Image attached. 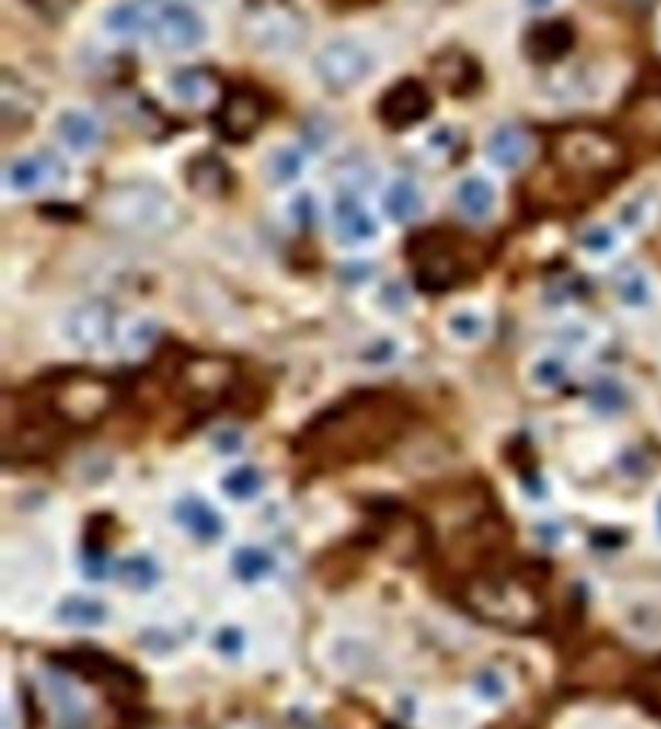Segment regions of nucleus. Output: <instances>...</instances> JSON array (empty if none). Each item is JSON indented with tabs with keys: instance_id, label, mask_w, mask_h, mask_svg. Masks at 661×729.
<instances>
[{
	"instance_id": "f257e3e1",
	"label": "nucleus",
	"mask_w": 661,
	"mask_h": 729,
	"mask_svg": "<svg viewBox=\"0 0 661 729\" xmlns=\"http://www.w3.org/2000/svg\"><path fill=\"white\" fill-rule=\"evenodd\" d=\"M408 405L388 390H356L302 428L297 453L320 471L371 462L408 428Z\"/></svg>"
},
{
	"instance_id": "f03ea898",
	"label": "nucleus",
	"mask_w": 661,
	"mask_h": 729,
	"mask_svg": "<svg viewBox=\"0 0 661 729\" xmlns=\"http://www.w3.org/2000/svg\"><path fill=\"white\" fill-rule=\"evenodd\" d=\"M462 605L487 625L505 630H533L544 616V596L539 587L514 570H485L467 578Z\"/></svg>"
},
{
	"instance_id": "7ed1b4c3",
	"label": "nucleus",
	"mask_w": 661,
	"mask_h": 729,
	"mask_svg": "<svg viewBox=\"0 0 661 729\" xmlns=\"http://www.w3.org/2000/svg\"><path fill=\"white\" fill-rule=\"evenodd\" d=\"M100 217L134 236H166L180 225L183 211L166 188L146 180L118 183L100 197Z\"/></svg>"
},
{
	"instance_id": "20e7f679",
	"label": "nucleus",
	"mask_w": 661,
	"mask_h": 729,
	"mask_svg": "<svg viewBox=\"0 0 661 729\" xmlns=\"http://www.w3.org/2000/svg\"><path fill=\"white\" fill-rule=\"evenodd\" d=\"M32 394L66 431H80V428L98 424L114 405V385L103 376L89 374V371L49 376L41 385H35Z\"/></svg>"
},
{
	"instance_id": "39448f33",
	"label": "nucleus",
	"mask_w": 661,
	"mask_h": 729,
	"mask_svg": "<svg viewBox=\"0 0 661 729\" xmlns=\"http://www.w3.org/2000/svg\"><path fill=\"white\" fill-rule=\"evenodd\" d=\"M411 272L422 291L442 294L465 283L474 272V263L467 257L465 236L448 229H428L414 236L408 248Z\"/></svg>"
},
{
	"instance_id": "423d86ee",
	"label": "nucleus",
	"mask_w": 661,
	"mask_h": 729,
	"mask_svg": "<svg viewBox=\"0 0 661 729\" xmlns=\"http://www.w3.org/2000/svg\"><path fill=\"white\" fill-rule=\"evenodd\" d=\"M243 32L263 55H291L306 41V21L279 0H257L243 12Z\"/></svg>"
},
{
	"instance_id": "0eeeda50",
	"label": "nucleus",
	"mask_w": 661,
	"mask_h": 729,
	"mask_svg": "<svg viewBox=\"0 0 661 729\" xmlns=\"http://www.w3.org/2000/svg\"><path fill=\"white\" fill-rule=\"evenodd\" d=\"M376 71V55L356 37H337L313 57V75L334 95H349Z\"/></svg>"
},
{
	"instance_id": "6e6552de",
	"label": "nucleus",
	"mask_w": 661,
	"mask_h": 729,
	"mask_svg": "<svg viewBox=\"0 0 661 729\" xmlns=\"http://www.w3.org/2000/svg\"><path fill=\"white\" fill-rule=\"evenodd\" d=\"M231 362L220 356H188L177 371V396L191 410H211L231 390Z\"/></svg>"
},
{
	"instance_id": "1a4fd4ad",
	"label": "nucleus",
	"mask_w": 661,
	"mask_h": 729,
	"mask_svg": "<svg viewBox=\"0 0 661 729\" xmlns=\"http://www.w3.org/2000/svg\"><path fill=\"white\" fill-rule=\"evenodd\" d=\"M553 154L559 166L576 174H607L621 163L619 146L607 134L591 132V129L562 134Z\"/></svg>"
},
{
	"instance_id": "9d476101",
	"label": "nucleus",
	"mask_w": 661,
	"mask_h": 729,
	"mask_svg": "<svg viewBox=\"0 0 661 729\" xmlns=\"http://www.w3.org/2000/svg\"><path fill=\"white\" fill-rule=\"evenodd\" d=\"M152 32L161 46L172 52H191L206 43L209 26L202 21V14L195 7H188L183 0H166L152 21Z\"/></svg>"
},
{
	"instance_id": "9b49d317",
	"label": "nucleus",
	"mask_w": 661,
	"mask_h": 729,
	"mask_svg": "<svg viewBox=\"0 0 661 729\" xmlns=\"http://www.w3.org/2000/svg\"><path fill=\"white\" fill-rule=\"evenodd\" d=\"M265 118H268L265 100L260 98L254 89L240 86V89H231L229 95H225L223 103H220V109H217L214 114V123L217 132L223 134L225 140H231V143H245V140H251L263 129Z\"/></svg>"
},
{
	"instance_id": "f8f14e48",
	"label": "nucleus",
	"mask_w": 661,
	"mask_h": 729,
	"mask_svg": "<svg viewBox=\"0 0 661 729\" xmlns=\"http://www.w3.org/2000/svg\"><path fill=\"white\" fill-rule=\"evenodd\" d=\"M114 336V313L106 302L89 299L63 317V340L77 351H103Z\"/></svg>"
},
{
	"instance_id": "ddd939ff",
	"label": "nucleus",
	"mask_w": 661,
	"mask_h": 729,
	"mask_svg": "<svg viewBox=\"0 0 661 729\" xmlns=\"http://www.w3.org/2000/svg\"><path fill=\"white\" fill-rule=\"evenodd\" d=\"M433 109V98L428 86L414 77H403L399 84L390 86L379 100V120L394 132L411 129V125L422 123Z\"/></svg>"
},
{
	"instance_id": "4468645a",
	"label": "nucleus",
	"mask_w": 661,
	"mask_h": 729,
	"mask_svg": "<svg viewBox=\"0 0 661 729\" xmlns=\"http://www.w3.org/2000/svg\"><path fill=\"white\" fill-rule=\"evenodd\" d=\"M66 180H69V172H66L60 157L52 152L18 157V161L9 163L7 174H3L7 191L21 197L37 195L43 188H55Z\"/></svg>"
},
{
	"instance_id": "2eb2a0df",
	"label": "nucleus",
	"mask_w": 661,
	"mask_h": 729,
	"mask_svg": "<svg viewBox=\"0 0 661 729\" xmlns=\"http://www.w3.org/2000/svg\"><path fill=\"white\" fill-rule=\"evenodd\" d=\"M334 234L342 245L374 243L379 234L374 214L360 202L354 191H340L334 200Z\"/></svg>"
},
{
	"instance_id": "dca6fc26",
	"label": "nucleus",
	"mask_w": 661,
	"mask_h": 729,
	"mask_svg": "<svg viewBox=\"0 0 661 729\" xmlns=\"http://www.w3.org/2000/svg\"><path fill=\"white\" fill-rule=\"evenodd\" d=\"M37 112V95L29 89L23 80L12 77L7 71L0 84V118H3V132H23L29 129L32 118Z\"/></svg>"
},
{
	"instance_id": "f3484780",
	"label": "nucleus",
	"mask_w": 661,
	"mask_h": 729,
	"mask_svg": "<svg viewBox=\"0 0 661 729\" xmlns=\"http://www.w3.org/2000/svg\"><path fill=\"white\" fill-rule=\"evenodd\" d=\"M57 137L69 152L75 154H89L100 146L103 140V125L95 114L84 112V109H66L57 118Z\"/></svg>"
},
{
	"instance_id": "a211bd4d",
	"label": "nucleus",
	"mask_w": 661,
	"mask_h": 729,
	"mask_svg": "<svg viewBox=\"0 0 661 729\" xmlns=\"http://www.w3.org/2000/svg\"><path fill=\"white\" fill-rule=\"evenodd\" d=\"M186 183L200 197H223L231 188V168L217 154H197L186 166Z\"/></svg>"
},
{
	"instance_id": "6ab92c4d",
	"label": "nucleus",
	"mask_w": 661,
	"mask_h": 729,
	"mask_svg": "<svg viewBox=\"0 0 661 729\" xmlns=\"http://www.w3.org/2000/svg\"><path fill=\"white\" fill-rule=\"evenodd\" d=\"M433 77L439 80V86L451 95H471V91L480 86V66L462 52H445L431 63Z\"/></svg>"
},
{
	"instance_id": "aec40b11",
	"label": "nucleus",
	"mask_w": 661,
	"mask_h": 729,
	"mask_svg": "<svg viewBox=\"0 0 661 729\" xmlns=\"http://www.w3.org/2000/svg\"><path fill=\"white\" fill-rule=\"evenodd\" d=\"M43 689H46V698H49L52 709H55L57 721L63 729H80L86 724V702L84 695L71 687L69 681L63 675L49 673L43 681Z\"/></svg>"
},
{
	"instance_id": "412c9836",
	"label": "nucleus",
	"mask_w": 661,
	"mask_h": 729,
	"mask_svg": "<svg viewBox=\"0 0 661 729\" xmlns=\"http://www.w3.org/2000/svg\"><path fill=\"white\" fill-rule=\"evenodd\" d=\"M487 157L494 161V166L516 172L522 168L530 157V137L516 129V125H499L491 137H487Z\"/></svg>"
},
{
	"instance_id": "4be33fe9",
	"label": "nucleus",
	"mask_w": 661,
	"mask_h": 729,
	"mask_svg": "<svg viewBox=\"0 0 661 729\" xmlns=\"http://www.w3.org/2000/svg\"><path fill=\"white\" fill-rule=\"evenodd\" d=\"M456 206L474 223H485L496 211V186L482 174H471L456 186Z\"/></svg>"
},
{
	"instance_id": "5701e85b",
	"label": "nucleus",
	"mask_w": 661,
	"mask_h": 729,
	"mask_svg": "<svg viewBox=\"0 0 661 729\" xmlns=\"http://www.w3.org/2000/svg\"><path fill=\"white\" fill-rule=\"evenodd\" d=\"M175 519L180 521L188 533L202 539V542H214L217 535L223 533V519H220V513H217L209 501L197 499V496H186V499L177 501Z\"/></svg>"
},
{
	"instance_id": "b1692460",
	"label": "nucleus",
	"mask_w": 661,
	"mask_h": 729,
	"mask_svg": "<svg viewBox=\"0 0 661 729\" xmlns=\"http://www.w3.org/2000/svg\"><path fill=\"white\" fill-rule=\"evenodd\" d=\"M613 294L630 311H641L653 302V279L641 265H625L613 277Z\"/></svg>"
},
{
	"instance_id": "393cba45",
	"label": "nucleus",
	"mask_w": 661,
	"mask_h": 729,
	"mask_svg": "<svg viewBox=\"0 0 661 729\" xmlns=\"http://www.w3.org/2000/svg\"><path fill=\"white\" fill-rule=\"evenodd\" d=\"M422 191L414 180H394L388 188H385L383 197V209L385 214L394 220V223H411L422 214Z\"/></svg>"
},
{
	"instance_id": "a878e982",
	"label": "nucleus",
	"mask_w": 661,
	"mask_h": 729,
	"mask_svg": "<svg viewBox=\"0 0 661 729\" xmlns=\"http://www.w3.org/2000/svg\"><path fill=\"white\" fill-rule=\"evenodd\" d=\"M525 46L533 60H557L573 46V35L564 23H542L530 32Z\"/></svg>"
},
{
	"instance_id": "bb28decb",
	"label": "nucleus",
	"mask_w": 661,
	"mask_h": 729,
	"mask_svg": "<svg viewBox=\"0 0 661 729\" xmlns=\"http://www.w3.org/2000/svg\"><path fill=\"white\" fill-rule=\"evenodd\" d=\"M106 29H109L114 37H120V41H134V37L146 35L148 29H152V21H148L140 3L123 0V3H118V7L106 12Z\"/></svg>"
},
{
	"instance_id": "cd10ccee",
	"label": "nucleus",
	"mask_w": 661,
	"mask_h": 729,
	"mask_svg": "<svg viewBox=\"0 0 661 729\" xmlns=\"http://www.w3.org/2000/svg\"><path fill=\"white\" fill-rule=\"evenodd\" d=\"M172 91H175V98L180 100V103L191 106V109H202V106L214 100L217 84L206 71L186 69L172 77Z\"/></svg>"
},
{
	"instance_id": "c85d7f7f",
	"label": "nucleus",
	"mask_w": 661,
	"mask_h": 729,
	"mask_svg": "<svg viewBox=\"0 0 661 729\" xmlns=\"http://www.w3.org/2000/svg\"><path fill=\"white\" fill-rule=\"evenodd\" d=\"M57 616H60L63 625L71 627H100L109 616L103 601L89 596H69L66 601H60L57 607Z\"/></svg>"
},
{
	"instance_id": "c756f323",
	"label": "nucleus",
	"mask_w": 661,
	"mask_h": 729,
	"mask_svg": "<svg viewBox=\"0 0 661 729\" xmlns=\"http://www.w3.org/2000/svg\"><path fill=\"white\" fill-rule=\"evenodd\" d=\"M265 172H268V180H272L274 186L297 183L302 177V172H306V154L297 146H279L277 152L268 154Z\"/></svg>"
},
{
	"instance_id": "7c9ffc66",
	"label": "nucleus",
	"mask_w": 661,
	"mask_h": 729,
	"mask_svg": "<svg viewBox=\"0 0 661 729\" xmlns=\"http://www.w3.org/2000/svg\"><path fill=\"white\" fill-rule=\"evenodd\" d=\"M656 211H659V197H656L653 191H639V195L621 202L619 225L625 231H630V234H639V231H645L653 223Z\"/></svg>"
},
{
	"instance_id": "2f4dec72",
	"label": "nucleus",
	"mask_w": 661,
	"mask_h": 729,
	"mask_svg": "<svg viewBox=\"0 0 661 729\" xmlns=\"http://www.w3.org/2000/svg\"><path fill=\"white\" fill-rule=\"evenodd\" d=\"M118 576L125 587H134V590H152L154 584L161 582V567L152 556H129L118 564Z\"/></svg>"
},
{
	"instance_id": "473e14b6",
	"label": "nucleus",
	"mask_w": 661,
	"mask_h": 729,
	"mask_svg": "<svg viewBox=\"0 0 661 729\" xmlns=\"http://www.w3.org/2000/svg\"><path fill=\"white\" fill-rule=\"evenodd\" d=\"M231 567H234V573H238L243 582H260V578L272 576L277 562H274L272 553L263 548H240L238 553H234V559H231Z\"/></svg>"
},
{
	"instance_id": "72a5a7b5",
	"label": "nucleus",
	"mask_w": 661,
	"mask_h": 729,
	"mask_svg": "<svg viewBox=\"0 0 661 729\" xmlns=\"http://www.w3.org/2000/svg\"><path fill=\"white\" fill-rule=\"evenodd\" d=\"M530 379L542 390H557L568 383V360L559 354H544L533 362Z\"/></svg>"
},
{
	"instance_id": "f704fd0d",
	"label": "nucleus",
	"mask_w": 661,
	"mask_h": 729,
	"mask_svg": "<svg viewBox=\"0 0 661 729\" xmlns=\"http://www.w3.org/2000/svg\"><path fill=\"white\" fill-rule=\"evenodd\" d=\"M223 490L231 496V499H238V501L254 499V496L263 490V473L251 465L234 467V471H231L229 476L223 479Z\"/></svg>"
},
{
	"instance_id": "c9c22d12",
	"label": "nucleus",
	"mask_w": 661,
	"mask_h": 729,
	"mask_svg": "<svg viewBox=\"0 0 661 729\" xmlns=\"http://www.w3.org/2000/svg\"><path fill=\"white\" fill-rule=\"evenodd\" d=\"M591 405L599 413H619V410L627 408V390L619 379H599V383L591 388Z\"/></svg>"
},
{
	"instance_id": "e433bc0d",
	"label": "nucleus",
	"mask_w": 661,
	"mask_h": 729,
	"mask_svg": "<svg viewBox=\"0 0 661 729\" xmlns=\"http://www.w3.org/2000/svg\"><path fill=\"white\" fill-rule=\"evenodd\" d=\"M579 245H582V251L591 254V257H610L613 251L619 248V234H616L613 225L596 223V225H591V229L582 231V236H579Z\"/></svg>"
},
{
	"instance_id": "4c0bfd02",
	"label": "nucleus",
	"mask_w": 661,
	"mask_h": 729,
	"mask_svg": "<svg viewBox=\"0 0 661 729\" xmlns=\"http://www.w3.org/2000/svg\"><path fill=\"white\" fill-rule=\"evenodd\" d=\"M485 317L480 311H471V308L451 313V320H448V331H451L453 340L460 342H480L485 336Z\"/></svg>"
},
{
	"instance_id": "58836bf2",
	"label": "nucleus",
	"mask_w": 661,
	"mask_h": 729,
	"mask_svg": "<svg viewBox=\"0 0 661 729\" xmlns=\"http://www.w3.org/2000/svg\"><path fill=\"white\" fill-rule=\"evenodd\" d=\"M154 340H157V331H154L152 322H137V325H132L129 336H125V347H129L132 354H137V351H148V347L154 345Z\"/></svg>"
},
{
	"instance_id": "ea45409f",
	"label": "nucleus",
	"mask_w": 661,
	"mask_h": 729,
	"mask_svg": "<svg viewBox=\"0 0 661 729\" xmlns=\"http://www.w3.org/2000/svg\"><path fill=\"white\" fill-rule=\"evenodd\" d=\"M26 3L35 9L37 14H43V18L57 21V18H63V14H69L71 9H75L77 0H26Z\"/></svg>"
},
{
	"instance_id": "a19ab883",
	"label": "nucleus",
	"mask_w": 661,
	"mask_h": 729,
	"mask_svg": "<svg viewBox=\"0 0 661 729\" xmlns=\"http://www.w3.org/2000/svg\"><path fill=\"white\" fill-rule=\"evenodd\" d=\"M639 695H641V702L648 704V707L661 709V667H656L653 673H648V678L641 681Z\"/></svg>"
},
{
	"instance_id": "79ce46f5",
	"label": "nucleus",
	"mask_w": 661,
	"mask_h": 729,
	"mask_svg": "<svg viewBox=\"0 0 661 729\" xmlns=\"http://www.w3.org/2000/svg\"><path fill=\"white\" fill-rule=\"evenodd\" d=\"M476 687H480V693L485 695V698L499 702L502 695H505V678H502L499 673H494V670H485V673L476 678Z\"/></svg>"
},
{
	"instance_id": "37998d69",
	"label": "nucleus",
	"mask_w": 661,
	"mask_h": 729,
	"mask_svg": "<svg viewBox=\"0 0 661 729\" xmlns=\"http://www.w3.org/2000/svg\"><path fill=\"white\" fill-rule=\"evenodd\" d=\"M291 214H294V223H300V225H311L313 223L317 206H313V197L308 195V191H302L300 197H294Z\"/></svg>"
},
{
	"instance_id": "c03bdc74",
	"label": "nucleus",
	"mask_w": 661,
	"mask_h": 729,
	"mask_svg": "<svg viewBox=\"0 0 661 729\" xmlns=\"http://www.w3.org/2000/svg\"><path fill=\"white\" fill-rule=\"evenodd\" d=\"M217 647L223 650L225 655H238L243 650V636L238 630H223L220 632V639H217Z\"/></svg>"
},
{
	"instance_id": "a18cd8bd",
	"label": "nucleus",
	"mask_w": 661,
	"mask_h": 729,
	"mask_svg": "<svg viewBox=\"0 0 661 729\" xmlns=\"http://www.w3.org/2000/svg\"><path fill=\"white\" fill-rule=\"evenodd\" d=\"M559 0H525V7L530 9V12H548V9L557 7Z\"/></svg>"
},
{
	"instance_id": "49530a36",
	"label": "nucleus",
	"mask_w": 661,
	"mask_h": 729,
	"mask_svg": "<svg viewBox=\"0 0 661 729\" xmlns=\"http://www.w3.org/2000/svg\"><path fill=\"white\" fill-rule=\"evenodd\" d=\"M659 528H661V499H659Z\"/></svg>"
}]
</instances>
